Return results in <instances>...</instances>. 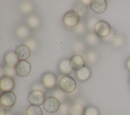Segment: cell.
<instances>
[{
  "label": "cell",
  "mask_w": 130,
  "mask_h": 115,
  "mask_svg": "<svg viewBox=\"0 0 130 115\" xmlns=\"http://www.w3.org/2000/svg\"><path fill=\"white\" fill-rule=\"evenodd\" d=\"M14 68L16 74L21 77L28 75L31 70L30 63L26 60H19Z\"/></svg>",
  "instance_id": "obj_7"
},
{
  "label": "cell",
  "mask_w": 130,
  "mask_h": 115,
  "mask_svg": "<svg viewBox=\"0 0 130 115\" xmlns=\"http://www.w3.org/2000/svg\"><path fill=\"white\" fill-rule=\"evenodd\" d=\"M70 64L73 69L77 71L85 66V61L82 55H75L70 59Z\"/></svg>",
  "instance_id": "obj_12"
},
{
  "label": "cell",
  "mask_w": 130,
  "mask_h": 115,
  "mask_svg": "<svg viewBox=\"0 0 130 115\" xmlns=\"http://www.w3.org/2000/svg\"><path fill=\"white\" fill-rule=\"evenodd\" d=\"M34 7L32 4L29 2H24L20 6L21 12L24 14H27L32 11Z\"/></svg>",
  "instance_id": "obj_21"
},
{
  "label": "cell",
  "mask_w": 130,
  "mask_h": 115,
  "mask_svg": "<svg viewBox=\"0 0 130 115\" xmlns=\"http://www.w3.org/2000/svg\"><path fill=\"white\" fill-rule=\"evenodd\" d=\"M4 70H5V73L6 75L8 76H10L12 78L16 74L15 68H13V67L6 66L4 68Z\"/></svg>",
  "instance_id": "obj_26"
},
{
  "label": "cell",
  "mask_w": 130,
  "mask_h": 115,
  "mask_svg": "<svg viewBox=\"0 0 130 115\" xmlns=\"http://www.w3.org/2000/svg\"><path fill=\"white\" fill-rule=\"evenodd\" d=\"M6 112L3 106L1 105L0 107V115H5Z\"/></svg>",
  "instance_id": "obj_31"
},
{
  "label": "cell",
  "mask_w": 130,
  "mask_h": 115,
  "mask_svg": "<svg viewBox=\"0 0 130 115\" xmlns=\"http://www.w3.org/2000/svg\"><path fill=\"white\" fill-rule=\"evenodd\" d=\"M90 6L94 12L103 14L107 9V3L106 0H92L91 1Z\"/></svg>",
  "instance_id": "obj_11"
},
{
  "label": "cell",
  "mask_w": 130,
  "mask_h": 115,
  "mask_svg": "<svg viewBox=\"0 0 130 115\" xmlns=\"http://www.w3.org/2000/svg\"><path fill=\"white\" fill-rule=\"evenodd\" d=\"M80 20V15L75 10L68 11L63 17V21L65 25L71 28L76 27L79 23Z\"/></svg>",
  "instance_id": "obj_2"
},
{
  "label": "cell",
  "mask_w": 130,
  "mask_h": 115,
  "mask_svg": "<svg viewBox=\"0 0 130 115\" xmlns=\"http://www.w3.org/2000/svg\"><path fill=\"white\" fill-rule=\"evenodd\" d=\"M126 66L127 69L130 71V58L127 60L126 63Z\"/></svg>",
  "instance_id": "obj_32"
},
{
  "label": "cell",
  "mask_w": 130,
  "mask_h": 115,
  "mask_svg": "<svg viewBox=\"0 0 130 115\" xmlns=\"http://www.w3.org/2000/svg\"><path fill=\"white\" fill-rule=\"evenodd\" d=\"M15 53L19 60H26L31 55V50L26 45H21L16 48Z\"/></svg>",
  "instance_id": "obj_10"
},
{
  "label": "cell",
  "mask_w": 130,
  "mask_h": 115,
  "mask_svg": "<svg viewBox=\"0 0 130 115\" xmlns=\"http://www.w3.org/2000/svg\"><path fill=\"white\" fill-rule=\"evenodd\" d=\"M16 35L20 39H26L30 35L29 28L24 25H21L17 27L15 30Z\"/></svg>",
  "instance_id": "obj_16"
},
{
  "label": "cell",
  "mask_w": 130,
  "mask_h": 115,
  "mask_svg": "<svg viewBox=\"0 0 130 115\" xmlns=\"http://www.w3.org/2000/svg\"><path fill=\"white\" fill-rule=\"evenodd\" d=\"M26 115H43L42 108L38 105H30L26 109Z\"/></svg>",
  "instance_id": "obj_19"
},
{
  "label": "cell",
  "mask_w": 130,
  "mask_h": 115,
  "mask_svg": "<svg viewBox=\"0 0 130 115\" xmlns=\"http://www.w3.org/2000/svg\"><path fill=\"white\" fill-rule=\"evenodd\" d=\"M26 45L27 46H28L31 50H33L36 48L37 44H36V43L34 40H28L27 42H26Z\"/></svg>",
  "instance_id": "obj_30"
},
{
  "label": "cell",
  "mask_w": 130,
  "mask_h": 115,
  "mask_svg": "<svg viewBox=\"0 0 130 115\" xmlns=\"http://www.w3.org/2000/svg\"><path fill=\"white\" fill-rule=\"evenodd\" d=\"M69 106L67 103H63L60 105L59 109V112L63 114H67L69 111Z\"/></svg>",
  "instance_id": "obj_27"
},
{
  "label": "cell",
  "mask_w": 130,
  "mask_h": 115,
  "mask_svg": "<svg viewBox=\"0 0 130 115\" xmlns=\"http://www.w3.org/2000/svg\"><path fill=\"white\" fill-rule=\"evenodd\" d=\"M15 87V81L13 78L5 75L0 80V89L3 92L12 91Z\"/></svg>",
  "instance_id": "obj_9"
},
{
  "label": "cell",
  "mask_w": 130,
  "mask_h": 115,
  "mask_svg": "<svg viewBox=\"0 0 130 115\" xmlns=\"http://www.w3.org/2000/svg\"><path fill=\"white\" fill-rule=\"evenodd\" d=\"M46 99L44 92L40 90H32L28 95V100L31 105H40L43 104Z\"/></svg>",
  "instance_id": "obj_5"
},
{
  "label": "cell",
  "mask_w": 130,
  "mask_h": 115,
  "mask_svg": "<svg viewBox=\"0 0 130 115\" xmlns=\"http://www.w3.org/2000/svg\"><path fill=\"white\" fill-rule=\"evenodd\" d=\"M5 115H11V114L9 112L7 111V112H6V113Z\"/></svg>",
  "instance_id": "obj_33"
},
{
  "label": "cell",
  "mask_w": 130,
  "mask_h": 115,
  "mask_svg": "<svg viewBox=\"0 0 130 115\" xmlns=\"http://www.w3.org/2000/svg\"><path fill=\"white\" fill-rule=\"evenodd\" d=\"M85 29V25L82 23H79L75 27V31L78 34H81L84 32V30Z\"/></svg>",
  "instance_id": "obj_29"
},
{
  "label": "cell",
  "mask_w": 130,
  "mask_h": 115,
  "mask_svg": "<svg viewBox=\"0 0 130 115\" xmlns=\"http://www.w3.org/2000/svg\"><path fill=\"white\" fill-rule=\"evenodd\" d=\"M43 105L45 109L48 112L54 113L59 110L60 102L55 97L50 96L46 98Z\"/></svg>",
  "instance_id": "obj_6"
},
{
  "label": "cell",
  "mask_w": 130,
  "mask_h": 115,
  "mask_svg": "<svg viewBox=\"0 0 130 115\" xmlns=\"http://www.w3.org/2000/svg\"><path fill=\"white\" fill-rule=\"evenodd\" d=\"M18 115H26V114H19Z\"/></svg>",
  "instance_id": "obj_34"
},
{
  "label": "cell",
  "mask_w": 130,
  "mask_h": 115,
  "mask_svg": "<svg viewBox=\"0 0 130 115\" xmlns=\"http://www.w3.org/2000/svg\"><path fill=\"white\" fill-rule=\"evenodd\" d=\"M99 21L96 18H91L88 22V27L89 29L91 31H94V28L96 24Z\"/></svg>",
  "instance_id": "obj_28"
},
{
  "label": "cell",
  "mask_w": 130,
  "mask_h": 115,
  "mask_svg": "<svg viewBox=\"0 0 130 115\" xmlns=\"http://www.w3.org/2000/svg\"><path fill=\"white\" fill-rule=\"evenodd\" d=\"M59 85L60 89L66 93H72L75 90L77 87L76 81L69 75H63L60 79Z\"/></svg>",
  "instance_id": "obj_1"
},
{
  "label": "cell",
  "mask_w": 130,
  "mask_h": 115,
  "mask_svg": "<svg viewBox=\"0 0 130 115\" xmlns=\"http://www.w3.org/2000/svg\"><path fill=\"white\" fill-rule=\"evenodd\" d=\"M75 11L78 13L81 17L85 15V14H86V6L83 4H79L75 8Z\"/></svg>",
  "instance_id": "obj_25"
},
{
  "label": "cell",
  "mask_w": 130,
  "mask_h": 115,
  "mask_svg": "<svg viewBox=\"0 0 130 115\" xmlns=\"http://www.w3.org/2000/svg\"><path fill=\"white\" fill-rule=\"evenodd\" d=\"M129 82L130 83V76H129Z\"/></svg>",
  "instance_id": "obj_35"
},
{
  "label": "cell",
  "mask_w": 130,
  "mask_h": 115,
  "mask_svg": "<svg viewBox=\"0 0 130 115\" xmlns=\"http://www.w3.org/2000/svg\"><path fill=\"white\" fill-rule=\"evenodd\" d=\"M110 31L111 26L110 24L104 20H99L94 28L95 34L100 37L107 36L110 33Z\"/></svg>",
  "instance_id": "obj_4"
},
{
  "label": "cell",
  "mask_w": 130,
  "mask_h": 115,
  "mask_svg": "<svg viewBox=\"0 0 130 115\" xmlns=\"http://www.w3.org/2000/svg\"><path fill=\"white\" fill-rule=\"evenodd\" d=\"M86 41L90 45H95L98 42V36L95 33H89L86 36Z\"/></svg>",
  "instance_id": "obj_23"
},
{
  "label": "cell",
  "mask_w": 130,
  "mask_h": 115,
  "mask_svg": "<svg viewBox=\"0 0 130 115\" xmlns=\"http://www.w3.org/2000/svg\"><path fill=\"white\" fill-rule=\"evenodd\" d=\"M85 108L80 103H74L69 107L70 115H84Z\"/></svg>",
  "instance_id": "obj_17"
},
{
  "label": "cell",
  "mask_w": 130,
  "mask_h": 115,
  "mask_svg": "<svg viewBox=\"0 0 130 115\" xmlns=\"http://www.w3.org/2000/svg\"><path fill=\"white\" fill-rule=\"evenodd\" d=\"M84 115H100V113L99 110L96 107L89 106L85 108Z\"/></svg>",
  "instance_id": "obj_20"
},
{
  "label": "cell",
  "mask_w": 130,
  "mask_h": 115,
  "mask_svg": "<svg viewBox=\"0 0 130 115\" xmlns=\"http://www.w3.org/2000/svg\"><path fill=\"white\" fill-rule=\"evenodd\" d=\"M17 102V96L12 91L4 92L0 97V103L2 106L6 107L13 106Z\"/></svg>",
  "instance_id": "obj_3"
},
{
  "label": "cell",
  "mask_w": 130,
  "mask_h": 115,
  "mask_svg": "<svg viewBox=\"0 0 130 115\" xmlns=\"http://www.w3.org/2000/svg\"><path fill=\"white\" fill-rule=\"evenodd\" d=\"M27 24L31 28H37L41 24L40 18L36 15H30L27 19Z\"/></svg>",
  "instance_id": "obj_18"
},
{
  "label": "cell",
  "mask_w": 130,
  "mask_h": 115,
  "mask_svg": "<svg viewBox=\"0 0 130 115\" xmlns=\"http://www.w3.org/2000/svg\"><path fill=\"white\" fill-rule=\"evenodd\" d=\"M98 56L96 53L93 51H91L88 53L87 54V59L89 63H93L95 62V61L97 60Z\"/></svg>",
  "instance_id": "obj_24"
},
{
  "label": "cell",
  "mask_w": 130,
  "mask_h": 115,
  "mask_svg": "<svg viewBox=\"0 0 130 115\" xmlns=\"http://www.w3.org/2000/svg\"><path fill=\"white\" fill-rule=\"evenodd\" d=\"M19 61V60L15 52L13 51H9L6 54L4 57V62L6 66L14 68Z\"/></svg>",
  "instance_id": "obj_13"
},
{
  "label": "cell",
  "mask_w": 130,
  "mask_h": 115,
  "mask_svg": "<svg viewBox=\"0 0 130 115\" xmlns=\"http://www.w3.org/2000/svg\"><path fill=\"white\" fill-rule=\"evenodd\" d=\"M91 74L90 69L87 66H85L76 72L77 79L80 82H84L88 80Z\"/></svg>",
  "instance_id": "obj_14"
},
{
  "label": "cell",
  "mask_w": 130,
  "mask_h": 115,
  "mask_svg": "<svg viewBox=\"0 0 130 115\" xmlns=\"http://www.w3.org/2000/svg\"><path fill=\"white\" fill-rule=\"evenodd\" d=\"M66 92L63 91L62 90H56L53 93V97L56 98L60 102L62 101L66 97Z\"/></svg>",
  "instance_id": "obj_22"
},
{
  "label": "cell",
  "mask_w": 130,
  "mask_h": 115,
  "mask_svg": "<svg viewBox=\"0 0 130 115\" xmlns=\"http://www.w3.org/2000/svg\"><path fill=\"white\" fill-rule=\"evenodd\" d=\"M57 78L52 72H47L45 73L42 78V83L44 87L46 89H52L56 85Z\"/></svg>",
  "instance_id": "obj_8"
},
{
  "label": "cell",
  "mask_w": 130,
  "mask_h": 115,
  "mask_svg": "<svg viewBox=\"0 0 130 115\" xmlns=\"http://www.w3.org/2000/svg\"><path fill=\"white\" fill-rule=\"evenodd\" d=\"M59 71L65 75H69L73 70L70 64V59H63L61 60L58 65Z\"/></svg>",
  "instance_id": "obj_15"
}]
</instances>
